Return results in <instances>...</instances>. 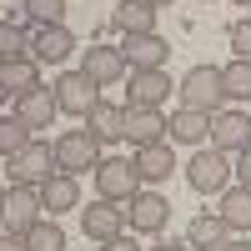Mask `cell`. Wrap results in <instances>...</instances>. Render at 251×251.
Segmentation results:
<instances>
[{
	"instance_id": "4316f807",
	"label": "cell",
	"mask_w": 251,
	"mask_h": 251,
	"mask_svg": "<svg viewBox=\"0 0 251 251\" xmlns=\"http://www.w3.org/2000/svg\"><path fill=\"white\" fill-rule=\"evenodd\" d=\"M221 91H226V100H251V60L221 66Z\"/></svg>"
},
{
	"instance_id": "d6a6232c",
	"label": "cell",
	"mask_w": 251,
	"mask_h": 251,
	"mask_svg": "<svg viewBox=\"0 0 251 251\" xmlns=\"http://www.w3.org/2000/svg\"><path fill=\"white\" fill-rule=\"evenodd\" d=\"M0 251H30L25 236H10V231H0Z\"/></svg>"
},
{
	"instance_id": "9a60e30c",
	"label": "cell",
	"mask_w": 251,
	"mask_h": 251,
	"mask_svg": "<svg viewBox=\"0 0 251 251\" xmlns=\"http://www.w3.org/2000/svg\"><path fill=\"white\" fill-rule=\"evenodd\" d=\"M71 55H75V35L66 25H50V30L30 35V60H40V66H66Z\"/></svg>"
},
{
	"instance_id": "d6986e66",
	"label": "cell",
	"mask_w": 251,
	"mask_h": 251,
	"mask_svg": "<svg viewBox=\"0 0 251 251\" xmlns=\"http://www.w3.org/2000/svg\"><path fill=\"white\" fill-rule=\"evenodd\" d=\"M136 176H141V186H156V181H166V176H171L176 171V156H171V146H141V151H136Z\"/></svg>"
},
{
	"instance_id": "603a6c76",
	"label": "cell",
	"mask_w": 251,
	"mask_h": 251,
	"mask_svg": "<svg viewBox=\"0 0 251 251\" xmlns=\"http://www.w3.org/2000/svg\"><path fill=\"white\" fill-rule=\"evenodd\" d=\"M216 216L231 226V231H251V186H226Z\"/></svg>"
},
{
	"instance_id": "7a4b0ae2",
	"label": "cell",
	"mask_w": 251,
	"mask_h": 251,
	"mask_svg": "<svg viewBox=\"0 0 251 251\" xmlns=\"http://www.w3.org/2000/svg\"><path fill=\"white\" fill-rule=\"evenodd\" d=\"M231 176H236V166L226 161L216 146H201L191 156V166H186V181H191V191H201V196H221L226 186H231Z\"/></svg>"
},
{
	"instance_id": "484cf974",
	"label": "cell",
	"mask_w": 251,
	"mask_h": 251,
	"mask_svg": "<svg viewBox=\"0 0 251 251\" xmlns=\"http://www.w3.org/2000/svg\"><path fill=\"white\" fill-rule=\"evenodd\" d=\"M20 55H30L25 20H0V60H20Z\"/></svg>"
},
{
	"instance_id": "30bf717a",
	"label": "cell",
	"mask_w": 251,
	"mask_h": 251,
	"mask_svg": "<svg viewBox=\"0 0 251 251\" xmlns=\"http://www.w3.org/2000/svg\"><path fill=\"white\" fill-rule=\"evenodd\" d=\"M166 96H171V75L166 71H131V91H126L131 111H161Z\"/></svg>"
},
{
	"instance_id": "1f68e13d",
	"label": "cell",
	"mask_w": 251,
	"mask_h": 251,
	"mask_svg": "<svg viewBox=\"0 0 251 251\" xmlns=\"http://www.w3.org/2000/svg\"><path fill=\"white\" fill-rule=\"evenodd\" d=\"M100 251H141V246H136V231H131V236H126V231H121L116 241H106V246H100Z\"/></svg>"
},
{
	"instance_id": "d590c367",
	"label": "cell",
	"mask_w": 251,
	"mask_h": 251,
	"mask_svg": "<svg viewBox=\"0 0 251 251\" xmlns=\"http://www.w3.org/2000/svg\"><path fill=\"white\" fill-rule=\"evenodd\" d=\"M0 231H5V186H0Z\"/></svg>"
},
{
	"instance_id": "8fae6325",
	"label": "cell",
	"mask_w": 251,
	"mask_h": 251,
	"mask_svg": "<svg viewBox=\"0 0 251 251\" xmlns=\"http://www.w3.org/2000/svg\"><path fill=\"white\" fill-rule=\"evenodd\" d=\"M80 226H86V236H91V241L106 246V241H116L131 221H126V211H121L116 201H100V196H96V201H91V211H80Z\"/></svg>"
},
{
	"instance_id": "6da1fadb",
	"label": "cell",
	"mask_w": 251,
	"mask_h": 251,
	"mask_svg": "<svg viewBox=\"0 0 251 251\" xmlns=\"http://www.w3.org/2000/svg\"><path fill=\"white\" fill-rule=\"evenodd\" d=\"M181 106L186 111H206V116H216L221 111V100H226V91H221V66H191L181 75Z\"/></svg>"
},
{
	"instance_id": "5b68a950",
	"label": "cell",
	"mask_w": 251,
	"mask_h": 251,
	"mask_svg": "<svg viewBox=\"0 0 251 251\" xmlns=\"http://www.w3.org/2000/svg\"><path fill=\"white\" fill-rule=\"evenodd\" d=\"M55 171H60L55 146H46V141H30L20 156H10V186H46Z\"/></svg>"
},
{
	"instance_id": "74e56055",
	"label": "cell",
	"mask_w": 251,
	"mask_h": 251,
	"mask_svg": "<svg viewBox=\"0 0 251 251\" xmlns=\"http://www.w3.org/2000/svg\"><path fill=\"white\" fill-rule=\"evenodd\" d=\"M236 5H241V10H251V0H236Z\"/></svg>"
},
{
	"instance_id": "8992f818",
	"label": "cell",
	"mask_w": 251,
	"mask_h": 251,
	"mask_svg": "<svg viewBox=\"0 0 251 251\" xmlns=\"http://www.w3.org/2000/svg\"><path fill=\"white\" fill-rule=\"evenodd\" d=\"M55 106H60V116H80V121H86L91 116V106H96V80L86 75V71H60L55 75Z\"/></svg>"
},
{
	"instance_id": "836d02e7",
	"label": "cell",
	"mask_w": 251,
	"mask_h": 251,
	"mask_svg": "<svg viewBox=\"0 0 251 251\" xmlns=\"http://www.w3.org/2000/svg\"><path fill=\"white\" fill-rule=\"evenodd\" d=\"M216 251H251V246H246V241H236V236H226V241H221Z\"/></svg>"
},
{
	"instance_id": "2e32d148",
	"label": "cell",
	"mask_w": 251,
	"mask_h": 251,
	"mask_svg": "<svg viewBox=\"0 0 251 251\" xmlns=\"http://www.w3.org/2000/svg\"><path fill=\"white\" fill-rule=\"evenodd\" d=\"M126 141L136 146H161V141H171V121H166L161 111H131L126 106Z\"/></svg>"
},
{
	"instance_id": "44dd1931",
	"label": "cell",
	"mask_w": 251,
	"mask_h": 251,
	"mask_svg": "<svg viewBox=\"0 0 251 251\" xmlns=\"http://www.w3.org/2000/svg\"><path fill=\"white\" fill-rule=\"evenodd\" d=\"M206 136H211V116H206V111H176L171 116V141L176 146H196V151H201V141Z\"/></svg>"
},
{
	"instance_id": "7402d4cb",
	"label": "cell",
	"mask_w": 251,
	"mask_h": 251,
	"mask_svg": "<svg viewBox=\"0 0 251 251\" xmlns=\"http://www.w3.org/2000/svg\"><path fill=\"white\" fill-rule=\"evenodd\" d=\"M111 25L126 30V35H151L156 30V10L146 5V0H121L116 15H111Z\"/></svg>"
},
{
	"instance_id": "7c38bea8",
	"label": "cell",
	"mask_w": 251,
	"mask_h": 251,
	"mask_svg": "<svg viewBox=\"0 0 251 251\" xmlns=\"http://www.w3.org/2000/svg\"><path fill=\"white\" fill-rule=\"evenodd\" d=\"M166 216H171V201L156 196V191H136L131 206H126V221H131V231H146V236H156Z\"/></svg>"
},
{
	"instance_id": "3957f363",
	"label": "cell",
	"mask_w": 251,
	"mask_h": 251,
	"mask_svg": "<svg viewBox=\"0 0 251 251\" xmlns=\"http://www.w3.org/2000/svg\"><path fill=\"white\" fill-rule=\"evenodd\" d=\"M96 191H100V201H116V206H131V196L141 191V176H136V166L126 161V156H100V166H96Z\"/></svg>"
},
{
	"instance_id": "f35d334b",
	"label": "cell",
	"mask_w": 251,
	"mask_h": 251,
	"mask_svg": "<svg viewBox=\"0 0 251 251\" xmlns=\"http://www.w3.org/2000/svg\"><path fill=\"white\" fill-rule=\"evenodd\" d=\"M201 5H211V0H201Z\"/></svg>"
},
{
	"instance_id": "277c9868",
	"label": "cell",
	"mask_w": 251,
	"mask_h": 251,
	"mask_svg": "<svg viewBox=\"0 0 251 251\" xmlns=\"http://www.w3.org/2000/svg\"><path fill=\"white\" fill-rule=\"evenodd\" d=\"M50 146H55V166L66 176H80V171H96L100 166V141L91 131H60Z\"/></svg>"
},
{
	"instance_id": "cb8c5ba5",
	"label": "cell",
	"mask_w": 251,
	"mask_h": 251,
	"mask_svg": "<svg viewBox=\"0 0 251 251\" xmlns=\"http://www.w3.org/2000/svg\"><path fill=\"white\" fill-rule=\"evenodd\" d=\"M226 236H231V226H226L221 216H196L191 226H186V246L191 251H216Z\"/></svg>"
},
{
	"instance_id": "9c48e42d",
	"label": "cell",
	"mask_w": 251,
	"mask_h": 251,
	"mask_svg": "<svg viewBox=\"0 0 251 251\" xmlns=\"http://www.w3.org/2000/svg\"><path fill=\"white\" fill-rule=\"evenodd\" d=\"M211 146L221 156H241L251 146V116L246 111H216L211 116Z\"/></svg>"
},
{
	"instance_id": "e0dca14e",
	"label": "cell",
	"mask_w": 251,
	"mask_h": 251,
	"mask_svg": "<svg viewBox=\"0 0 251 251\" xmlns=\"http://www.w3.org/2000/svg\"><path fill=\"white\" fill-rule=\"evenodd\" d=\"M40 86V60L20 55V60H0V96L5 100H20L25 91Z\"/></svg>"
},
{
	"instance_id": "ba28073f",
	"label": "cell",
	"mask_w": 251,
	"mask_h": 251,
	"mask_svg": "<svg viewBox=\"0 0 251 251\" xmlns=\"http://www.w3.org/2000/svg\"><path fill=\"white\" fill-rule=\"evenodd\" d=\"M10 116L25 126V131L35 136V131H50L55 126V116H60V106H55V91L50 86H35V91H25L20 100H10Z\"/></svg>"
},
{
	"instance_id": "e575fe53",
	"label": "cell",
	"mask_w": 251,
	"mask_h": 251,
	"mask_svg": "<svg viewBox=\"0 0 251 251\" xmlns=\"http://www.w3.org/2000/svg\"><path fill=\"white\" fill-rule=\"evenodd\" d=\"M151 251H191V246H186V241H156Z\"/></svg>"
},
{
	"instance_id": "5bb4252c",
	"label": "cell",
	"mask_w": 251,
	"mask_h": 251,
	"mask_svg": "<svg viewBox=\"0 0 251 251\" xmlns=\"http://www.w3.org/2000/svg\"><path fill=\"white\" fill-rule=\"evenodd\" d=\"M121 55H126V66L131 71H161L166 66V55H171V46H166V35H126V46H121Z\"/></svg>"
},
{
	"instance_id": "ac0fdd59",
	"label": "cell",
	"mask_w": 251,
	"mask_h": 251,
	"mask_svg": "<svg viewBox=\"0 0 251 251\" xmlns=\"http://www.w3.org/2000/svg\"><path fill=\"white\" fill-rule=\"evenodd\" d=\"M86 131L106 146V141H126V106H111V100H96L86 116Z\"/></svg>"
},
{
	"instance_id": "8d00e7d4",
	"label": "cell",
	"mask_w": 251,
	"mask_h": 251,
	"mask_svg": "<svg viewBox=\"0 0 251 251\" xmlns=\"http://www.w3.org/2000/svg\"><path fill=\"white\" fill-rule=\"evenodd\" d=\"M146 5H151V10H161V5H171V0H146Z\"/></svg>"
},
{
	"instance_id": "4fadbf2b",
	"label": "cell",
	"mask_w": 251,
	"mask_h": 251,
	"mask_svg": "<svg viewBox=\"0 0 251 251\" xmlns=\"http://www.w3.org/2000/svg\"><path fill=\"white\" fill-rule=\"evenodd\" d=\"M80 71H86L96 86H116V80H126V55H121V46H91L86 55H80Z\"/></svg>"
},
{
	"instance_id": "4dcf8cb0",
	"label": "cell",
	"mask_w": 251,
	"mask_h": 251,
	"mask_svg": "<svg viewBox=\"0 0 251 251\" xmlns=\"http://www.w3.org/2000/svg\"><path fill=\"white\" fill-rule=\"evenodd\" d=\"M236 186H251V146L236 156Z\"/></svg>"
},
{
	"instance_id": "83f0119b",
	"label": "cell",
	"mask_w": 251,
	"mask_h": 251,
	"mask_svg": "<svg viewBox=\"0 0 251 251\" xmlns=\"http://www.w3.org/2000/svg\"><path fill=\"white\" fill-rule=\"evenodd\" d=\"M25 246H30V251H66V231H60V221L46 216L40 226H30V231H25Z\"/></svg>"
},
{
	"instance_id": "d4e9b609",
	"label": "cell",
	"mask_w": 251,
	"mask_h": 251,
	"mask_svg": "<svg viewBox=\"0 0 251 251\" xmlns=\"http://www.w3.org/2000/svg\"><path fill=\"white\" fill-rule=\"evenodd\" d=\"M20 20L35 25V30L66 25V0H20Z\"/></svg>"
},
{
	"instance_id": "f1b7e54d",
	"label": "cell",
	"mask_w": 251,
	"mask_h": 251,
	"mask_svg": "<svg viewBox=\"0 0 251 251\" xmlns=\"http://www.w3.org/2000/svg\"><path fill=\"white\" fill-rule=\"evenodd\" d=\"M30 141H35V136H30L15 116H5V121H0V156H5V161H10V156H20Z\"/></svg>"
},
{
	"instance_id": "ffe728a7",
	"label": "cell",
	"mask_w": 251,
	"mask_h": 251,
	"mask_svg": "<svg viewBox=\"0 0 251 251\" xmlns=\"http://www.w3.org/2000/svg\"><path fill=\"white\" fill-rule=\"evenodd\" d=\"M40 201H46V216H60V211H75V201H80V186L75 176L66 171H55L46 186H40Z\"/></svg>"
},
{
	"instance_id": "52a82bcc",
	"label": "cell",
	"mask_w": 251,
	"mask_h": 251,
	"mask_svg": "<svg viewBox=\"0 0 251 251\" xmlns=\"http://www.w3.org/2000/svg\"><path fill=\"white\" fill-rule=\"evenodd\" d=\"M46 221V201H40V186H10L5 191V231L25 236L30 226Z\"/></svg>"
},
{
	"instance_id": "f546056e",
	"label": "cell",
	"mask_w": 251,
	"mask_h": 251,
	"mask_svg": "<svg viewBox=\"0 0 251 251\" xmlns=\"http://www.w3.org/2000/svg\"><path fill=\"white\" fill-rule=\"evenodd\" d=\"M231 50H236V60H251V20L231 25Z\"/></svg>"
}]
</instances>
